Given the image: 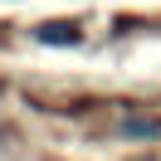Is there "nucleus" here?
I'll return each instance as SVG.
<instances>
[{"instance_id":"1","label":"nucleus","mask_w":161,"mask_h":161,"mask_svg":"<svg viewBox=\"0 0 161 161\" xmlns=\"http://www.w3.org/2000/svg\"><path fill=\"white\" fill-rule=\"evenodd\" d=\"M34 39H39V44H78L83 34H78V25H73V20H49V25L34 30Z\"/></svg>"}]
</instances>
